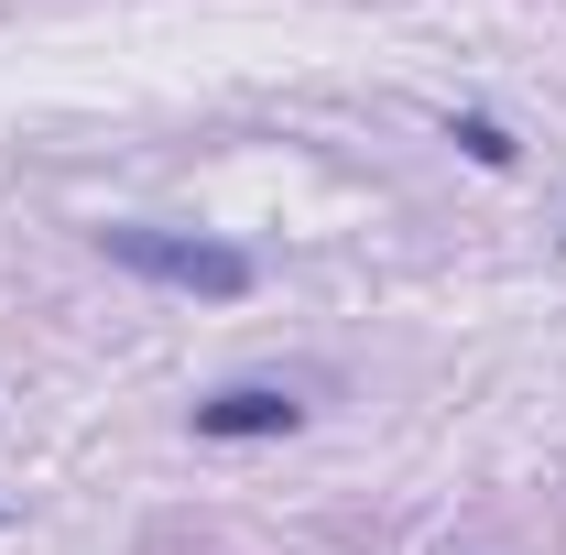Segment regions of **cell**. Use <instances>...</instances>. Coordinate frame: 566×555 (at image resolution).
Instances as JSON below:
<instances>
[{"instance_id": "3957f363", "label": "cell", "mask_w": 566, "mask_h": 555, "mask_svg": "<svg viewBox=\"0 0 566 555\" xmlns=\"http://www.w3.org/2000/svg\"><path fill=\"white\" fill-rule=\"evenodd\" d=\"M458 142H469L480 164H512V132H501V121H458Z\"/></svg>"}, {"instance_id": "7a4b0ae2", "label": "cell", "mask_w": 566, "mask_h": 555, "mask_svg": "<svg viewBox=\"0 0 566 555\" xmlns=\"http://www.w3.org/2000/svg\"><path fill=\"white\" fill-rule=\"evenodd\" d=\"M305 425V404L283 392V381H229V392H208L197 404V436L208 447H240V436H294Z\"/></svg>"}, {"instance_id": "6da1fadb", "label": "cell", "mask_w": 566, "mask_h": 555, "mask_svg": "<svg viewBox=\"0 0 566 555\" xmlns=\"http://www.w3.org/2000/svg\"><path fill=\"white\" fill-rule=\"evenodd\" d=\"M98 251L120 262V273H142V283H175V294H208V305H240L251 294V251H229V240H186V229H98Z\"/></svg>"}]
</instances>
